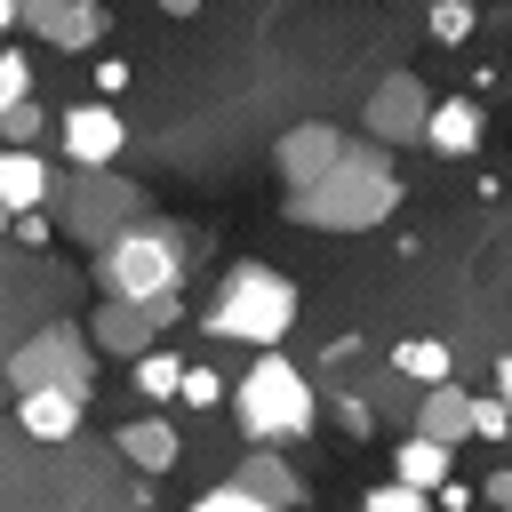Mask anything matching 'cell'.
<instances>
[{
    "mask_svg": "<svg viewBox=\"0 0 512 512\" xmlns=\"http://www.w3.org/2000/svg\"><path fill=\"white\" fill-rule=\"evenodd\" d=\"M392 208H400V176H392V144H376V136L352 144L320 184L280 192V216L304 232H376Z\"/></svg>",
    "mask_w": 512,
    "mask_h": 512,
    "instance_id": "obj_1",
    "label": "cell"
},
{
    "mask_svg": "<svg viewBox=\"0 0 512 512\" xmlns=\"http://www.w3.org/2000/svg\"><path fill=\"white\" fill-rule=\"evenodd\" d=\"M200 328H208V336H224V344L272 352V344L296 328V280H288V272H272V264H232V272L216 280V296H208Z\"/></svg>",
    "mask_w": 512,
    "mask_h": 512,
    "instance_id": "obj_2",
    "label": "cell"
},
{
    "mask_svg": "<svg viewBox=\"0 0 512 512\" xmlns=\"http://www.w3.org/2000/svg\"><path fill=\"white\" fill-rule=\"evenodd\" d=\"M232 424L248 432V440H304L312 432V416H320V400H312V384H304V368L272 344V352H256L248 360V376H232Z\"/></svg>",
    "mask_w": 512,
    "mask_h": 512,
    "instance_id": "obj_3",
    "label": "cell"
},
{
    "mask_svg": "<svg viewBox=\"0 0 512 512\" xmlns=\"http://www.w3.org/2000/svg\"><path fill=\"white\" fill-rule=\"evenodd\" d=\"M144 224V192L120 176V168H72L64 176V192H56V232L72 240V248H112L120 232H136Z\"/></svg>",
    "mask_w": 512,
    "mask_h": 512,
    "instance_id": "obj_4",
    "label": "cell"
},
{
    "mask_svg": "<svg viewBox=\"0 0 512 512\" xmlns=\"http://www.w3.org/2000/svg\"><path fill=\"white\" fill-rule=\"evenodd\" d=\"M88 264H96V288H104V296L160 304V296L184 288V232H176V224H136V232H120L112 248H96Z\"/></svg>",
    "mask_w": 512,
    "mask_h": 512,
    "instance_id": "obj_5",
    "label": "cell"
},
{
    "mask_svg": "<svg viewBox=\"0 0 512 512\" xmlns=\"http://www.w3.org/2000/svg\"><path fill=\"white\" fill-rule=\"evenodd\" d=\"M8 384H16V392H40V384H72V392H88V384H96V336L72 328V320L32 328V336L8 352Z\"/></svg>",
    "mask_w": 512,
    "mask_h": 512,
    "instance_id": "obj_6",
    "label": "cell"
},
{
    "mask_svg": "<svg viewBox=\"0 0 512 512\" xmlns=\"http://www.w3.org/2000/svg\"><path fill=\"white\" fill-rule=\"evenodd\" d=\"M432 104H440V96H432L416 72H384V80L368 88V104H360V128H368L376 144H392V152H400V144H424Z\"/></svg>",
    "mask_w": 512,
    "mask_h": 512,
    "instance_id": "obj_7",
    "label": "cell"
},
{
    "mask_svg": "<svg viewBox=\"0 0 512 512\" xmlns=\"http://www.w3.org/2000/svg\"><path fill=\"white\" fill-rule=\"evenodd\" d=\"M56 136H64V168H112V160L128 152V120L112 112V96H80V104H64Z\"/></svg>",
    "mask_w": 512,
    "mask_h": 512,
    "instance_id": "obj_8",
    "label": "cell"
},
{
    "mask_svg": "<svg viewBox=\"0 0 512 512\" xmlns=\"http://www.w3.org/2000/svg\"><path fill=\"white\" fill-rule=\"evenodd\" d=\"M344 152H352V136H344L336 120H296V128H280V144H272V176H280V192H304V184H320Z\"/></svg>",
    "mask_w": 512,
    "mask_h": 512,
    "instance_id": "obj_9",
    "label": "cell"
},
{
    "mask_svg": "<svg viewBox=\"0 0 512 512\" xmlns=\"http://www.w3.org/2000/svg\"><path fill=\"white\" fill-rule=\"evenodd\" d=\"M176 320V296H160V304H136V296H104L96 312H88V336H96V352H112V360H144L152 352V336Z\"/></svg>",
    "mask_w": 512,
    "mask_h": 512,
    "instance_id": "obj_10",
    "label": "cell"
},
{
    "mask_svg": "<svg viewBox=\"0 0 512 512\" xmlns=\"http://www.w3.org/2000/svg\"><path fill=\"white\" fill-rule=\"evenodd\" d=\"M80 416H88V392H72V384L16 392V424H24L32 440H72V432H80Z\"/></svg>",
    "mask_w": 512,
    "mask_h": 512,
    "instance_id": "obj_11",
    "label": "cell"
},
{
    "mask_svg": "<svg viewBox=\"0 0 512 512\" xmlns=\"http://www.w3.org/2000/svg\"><path fill=\"white\" fill-rule=\"evenodd\" d=\"M48 192H56V168L32 144H8L0 152V208L8 216H32V208H48Z\"/></svg>",
    "mask_w": 512,
    "mask_h": 512,
    "instance_id": "obj_12",
    "label": "cell"
},
{
    "mask_svg": "<svg viewBox=\"0 0 512 512\" xmlns=\"http://www.w3.org/2000/svg\"><path fill=\"white\" fill-rule=\"evenodd\" d=\"M480 136H488L480 104H472V96H440V104H432V128H424V152H440V160H472Z\"/></svg>",
    "mask_w": 512,
    "mask_h": 512,
    "instance_id": "obj_13",
    "label": "cell"
},
{
    "mask_svg": "<svg viewBox=\"0 0 512 512\" xmlns=\"http://www.w3.org/2000/svg\"><path fill=\"white\" fill-rule=\"evenodd\" d=\"M408 432H432V440H448V448H464L472 440V392L448 376V384H424V400H416V424Z\"/></svg>",
    "mask_w": 512,
    "mask_h": 512,
    "instance_id": "obj_14",
    "label": "cell"
},
{
    "mask_svg": "<svg viewBox=\"0 0 512 512\" xmlns=\"http://www.w3.org/2000/svg\"><path fill=\"white\" fill-rule=\"evenodd\" d=\"M112 448H120L136 472H168L184 440H176V424H168V416H136V424H120V432H112Z\"/></svg>",
    "mask_w": 512,
    "mask_h": 512,
    "instance_id": "obj_15",
    "label": "cell"
},
{
    "mask_svg": "<svg viewBox=\"0 0 512 512\" xmlns=\"http://www.w3.org/2000/svg\"><path fill=\"white\" fill-rule=\"evenodd\" d=\"M240 480H248L264 504H280V512H296V504H304V480H296V464H288L280 448H264V440L240 456Z\"/></svg>",
    "mask_w": 512,
    "mask_h": 512,
    "instance_id": "obj_16",
    "label": "cell"
},
{
    "mask_svg": "<svg viewBox=\"0 0 512 512\" xmlns=\"http://www.w3.org/2000/svg\"><path fill=\"white\" fill-rule=\"evenodd\" d=\"M448 456H456L448 440H432V432H408V440L392 448V480H408V488H432V496H440V488H448Z\"/></svg>",
    "mask_w": 512,
    "mask_h": 512,
    "instance_id": "obj_17",
    "label": "cell"
},
{
    "mask_svg": "<svg viewBox=\"0 0 512 512\" xmlns=\"http://www.w3.org/2000/svg\"><path fill=\"white\" fill-rule=\"evenodd\" d=\"M392 376H408V384H448V376H456V352H448L440 336H400V344H392Z\"/></svg>",
    "mask_w": 512,
    "mask_h": 512,
    "instance_id": "obj_18",
    "label": "cell"
},
{
    "mask_svg": "<svg viewBox=\"0 0 512 512\" xmlns=\"http://www.w3.org/2000/svg\"><path fill=\"white\" fill-rule=\"evenodd\" d=\"M40 40H48V48H64V56L96 48V40H104V0H72V8H56V16L40 24Z\"/></svg>",
    "mask_w": 512,
    "mask_h": 512,
    "instance_id": "obj_19",
    "label": "cell"
},
{
    "mask_svg": "<svg viewBox=\"0 0 512 512\" xmlns=\"http://www.w3.org/2000/svg\"><path fill=\"white\" fill-rule=\"evenodd\" d=\"M184 368H192V360H176V352L152 344L144 360H128V384H136L144 400H184Z\"/></svg>",
    "mask_w": 512,
    "mask_h": 512,
    "instance_id": "obj_20",
    "label": "cell"
},
{
    "mask_svg": "<svg viewBox=\"0 0 512 512\" xmlns=\"http://www.w3.org/2000/svg\"><path fill=\"white\" fill-rule=\"evenodd\" d=\"M424 32H432L440 48H464V40L480 32V8H472V0H432V8H424Z\"/></svg>",
    "mask_w": 512,
    "mask_h": 512,
    "instance_id": "obj_21",
    "label": "cell"
},
{
    "mask_svg": "<svg viewBox=\"0 0 512 512\" xmlns=\"http://www.w3.org/2000/svg\"><path fill=\"white\" fill-rule=\"evenodd\" d=\"M360 512H440V496L432 488H408V480H376L360 496Z\"/></svg>",
    "mask_w": 512,
    "mask_h": 512,
    "instance_id": "obj_22",
    "label": "cell"
},
{
    "mask_svg": "<svg viewBox=\"0 0 512 512\" xmlns=\"http://www.w3.org/2000/svg\"><path fill=\"white\" fill-rule=\"evenodd\" d=\"M192 512H280V504H264V496H256V488H248V480L232 472V480H216V488H208V496H200Z\"/></svg>",
    "mask_w": 512,
    "mask_h": 512,
    "instance_id": "obj_23",
    "label": "cell"
},
{
    "mask_svg": "<svg viewBox=\"0 0 512 512\" xmlns=\"http://www.w3.org/2000/svg\"><path fill=\"white\" fill-rule=\"evenodd\" d=\"M472 440H512V408H504V392L488 384V392H472Z\"/></svg>",
    "mask_w": 512,
    "mask_h": 512,
    "instance_id": "obj_24",
    "label": "cell"
},
{
    "mask_svg": "<svg viewBox=\"0 0 512 512\" xmlns=\"http://www.w3.org/2000/svg\"><path fill=\"white\" fill-rule=\"evenodd\" d=\"M216 400H232V376H216L208 360H192L184 368V408H216Z\"/></svg>",
    "mask_w": 512,
    "mask_h": 512,
    "instance_id": "obj_25",
    "label": "cell"
},
{
    "mask_svg": "<svg viewBox=\"0 0 512 512\" xmlns=\"http://www.w3.org/2000/svg\"><path fill=\"white\" fill-rule=\"evenodd\" d=\"M24 96H32V56L0 48V104H24Z\"/></svg>",
    "mask_w": 512,
    "mask_h": 512,
    "instance_id": "obj_26",
    "label": "cell"
},
{
    "mask_svg": "<svg viewBox=\"0 0 512 512\" xmlns=\"http://www.w3.org/2000/svg\"><path fill=\"white\" fill-rule=\"evenodd\" d=\"M0 136H8V144H32V136H40V104H32V96H24V104H0Z\"/></svg>",
    "mask_w": 512,
    "mask_h": 512,
    "instance_id": "obj_27",
    "label": "cell"
},
{
    "mask_svg": "<svg viewBox=\"0 0 512 512\" xmlns=\"http://www.w3.org/2000/svg\"><path fill=\"white\" fill-rule=\"evenodd\" d=\"M56 8H72V0H0V24H8V32H16V24H32V32H40Z\"/></svg>",
    "mask_w": 512,
    "mask_h": 512,
    "instance_id": "obj_28",
    "label": "cell"
},
{
    "mask_svg": "<svg viewBox=\"0 0 512 512\" xmlns=\"http://www.w3.org/2000/svg\"><path fill=\"white\" fill-rule=\"evenodd\" d=\"M128 88V64L120 56H96V96H120Z\"/></svg>",
    "mask_w": 512,
    "mask_h": 512,
    "instance_id": "obj_29",
    "label": "cell"
},
{
    "mask_svg": "<svg viewBox=\"0 0 512 512\" xmlns=\"http://www.w3.org/2000/svg\"><path fill=\"white\" fill-rule=\"evenodd\" d=\"M48 232H56V216H48V208H32V216H16V240H32V248H40Z\"/></svg>",
    "mask_w": 512,
    "mask_h": 512,
    "instance_id": "obj_30",
    "label": "cell"
},
{
    "mask_svg": "<svg viewBox=\"0 0 512 512\" xmlns=\"http://www.w3.org/2000/svg\"><path fill=\"white\" fill-rule=\"evenodd\" d=\"M480 496H488V504L504 512V504H512V472H488V480H480Z\"/></svg>",
    "mask_w": 512,
    "mask_h": 512,
    "instance_id": "obj_31",
    "label": "cell"
},
{
    "mask_svg": "<svg viewBox=\"0 0 512 512\" xmlns=\"http://www.w3.org/2000/svg\"><path fill=\"white\" fill-rule=\"evenodd\" d=\"M488 384L504 392V408H512V352H496V368H488Z\"/></svg>",
    "mask_w": 512,
    "mask_h": 512,
    "instance_id": "obj_32",
    "label": "cell"
},
{
    "mask_svg": "<svg viewBox=\"0 0 512 512\" xmlns=\"http://www.w3.org/2000/svg\"><path fill=\"white\" fill-rule=\"evenodd\" d=\"M160 16H200V0H152Z\"/></svg>",
    "mask_w": 512,
    "mask_h": 512,
    "instance_id": "obj_33",
    "label": "cell"
},
{
    "mask_svg": "<svg viewBox=\"0 0 512 512\" xmlns=\"http://www.w3.org/2000/svg\"><path fill=\"white\" fill-rule=\"evenodd\" d=\"M504 72H512V56H504Z\"/></svg>",
    "mask_w": 512,
    "mask_h": 512,
    "instance_id": "obj_34",
    "label": "cell"
},
{
    "mask_svg": "<svg viewBox=\"0 0 512 512\" xmlns=\"http://www.w3.org/2000/svg\"><path fill=\"white\" fill-rule=\"evenodd\" d=\"M504 512H512V504H504Z\"/></svg>",
    "mask_w": 512,
    "mask_h": 512,
    "instance_id": "obj_35",
    "label": "cell"
}]
</instances>
